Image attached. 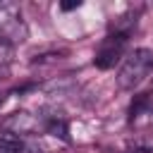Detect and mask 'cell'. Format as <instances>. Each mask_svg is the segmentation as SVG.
<instances>
[{
  "label": "cell",
  "mask_w": 153,
  "mask_h": 153,
  "mask_svg": "<svg viewBox=\"0 0 153 153\" xmlns=\"http://www.w3.org/2000/svg\"><path fill=\"white\" fill-rule=\"evenodd\" d=\"M151 72H153V50H148V48H136V50H131V53L124 57V62H122V67H120V72H117V86L124 88V91H131V88H136Z\"/></svg>",
  "instance_id": "6da1fadb"
},
{
  "label": "cell",
  "mask_w": 153,
  "mask_h": 153,
  "mask_svg": "<svg viewBox=\"0 0 153 153\" xmlns=\"http://www.w3.org/2000/svg\"><path fill=\"white\" fill-rule=\"evenodd\" d=\"M29 36V26L19 5L0 2V43L2 45H19Z\"/></svg>",
  "instance_id": "7a4b0ae2"
},
{
  "label": "cell",
  "mask_w": 153,
  "mask_h": 153,
  "mask_svg": "<svg viewBox=\"0 0 153 153\" xmlns=\"http://www.w3.org/2000/svg\"><path fill=\"white\" fill-rule=\"evenodd\" d=\"M127 36H129L127 31H115V33L103 38V43L93 57L98 69H110V67H115V62H120V57L127 48Z\"/></svg>",
  "instance_id": "3957f363"
},
{
  "label": "cell",
  "mask_w": 153,
  "mask_h": 153,
  "mask_svg": "<svg viewBox=\"0 0 153 153\" xmlns=\"http://www.w3.org/2000/svg\"><path fill=\"white\" fill-rule=\"evenodd\" d=\"M36 127H38V120L26 110H17V112H12V115H7L2 120V129L10 136H19V139L24 134H31Z\"/></svg>",
  "instance_id": "277c9868"
},
{
  "label": "cell",
  "mask_w": 153,
  "mask_h": 153,
  "mask_svg": "<svg viewBox=\"0 0 153 153\" xmlns=\"http://www.w3.org/2000/svg\"><path fill=\"white\" fill-rule=\"evenodd\" d=\"M45 129H48L53 136H60L62 141H69V127H67V122H65L62 117L48 120V122H45Z\"/></svg>",
  "instance_id": "5b68a950"
},
{
  "label": "cell",
  "mask_w": 153,
  "mask_h": 153,
  "mask_svg": "<svg viewBox=\"0 0 153 153\" xmlns=\"http://www.w3.org/2000/svg\"><path fill=\"white\" fill-rule=\"evenodd\" d=\"M81 2L79 0H67V2H60V10H65V12H69V10H76Z\"/></svg>",
  "instance_id": "8992f818"
},
{
  "label": "cell",
  "mask_w": 153,
  "mask_h": 153,
  "mask_svg": "<svg viewBox=\"0 0 153 153\" xmlns=\"http://www.w3.org/2000/svg\"><path fill=\"white\" fill-rule=\"evenodd\" d=\"M0 103H2V93H0Z\"/></svg>",
  "instance_id": "52a82bcc"
}]
</instances>
